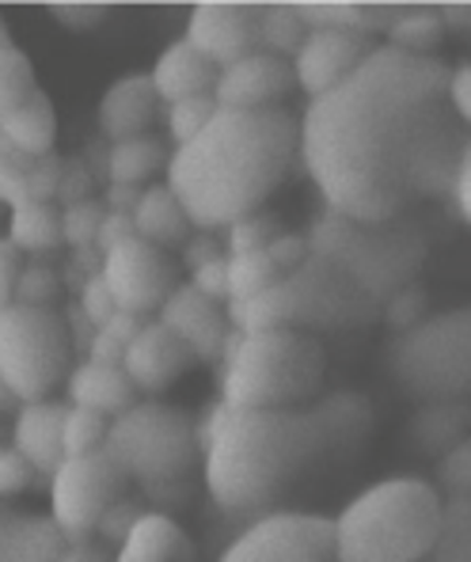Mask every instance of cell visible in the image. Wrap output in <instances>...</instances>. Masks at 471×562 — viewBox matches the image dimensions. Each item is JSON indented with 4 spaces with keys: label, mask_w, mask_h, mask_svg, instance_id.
Wrapping results in <instances>:
<instances>
[{
    "label": "cell",
    "mask_w": 471,
    "mask_h": 562,
    "mask_svg": "<svg viewBox=\"0 0 471 562\" xmlns=\"http://www.w3.org/2000/svg\"><path fill=\"white\" fill-rule=\"evenodd\" d=\"M103 278L111 285L114 301L122 312H134V316H148V312H160L168 304V296L179 289V270L164 247L148 244V239L134 236L122 247L106 251Z\"/></svg>",
    "instance_id": "obj_12"
},
{
    "label": "cell",
    "mask_w": 471,
    "mask_h": 562,
    "mask_svg": "<svg viewBox=\"0 0 471 562\" xmlns=\"http://www.w3.org/2000/svg\"><path fill=\"white\" fill-rule=\"evenodd\" d=\"M145 324H148L145 316H134V312H119V316H114V319H106V324L99 327V330H106V335H111V338H119L122 346H130V342H134V338L145 330Z\"/></svg>",
    "instance_id": "obj_53"
},
{
    "label": "cell",
    "mask_w": 471,
    "mask_h": 562,
    "mask_svg": "<svg viewBox=\"0 0 471 562\" xmlns=\"http://www.w3.org/2000/svg\"><path fill=\"white\" fill-rule=\"evenodd\" d=\"M38 468L23 457L20 449H4L0 452V491L4 494H23L31 483H35Z\"/></svg>",
    "instance_id": "obj_42"
},
{
    "label": "cell",
    "mask_w": 471,
    "mask_h": 562,
    "mask_svg": "<svg viewBox=\"0 0 471 562\" xmlns=\"http://www.w3.org/2000/svg\"><path fill=\"white\" fill-rule=\"evenodd\" d=\"M468 422H471L468 407H452V403L429 407L415 418V437L423 449H449L452 452L460 441H464Z\"/></svg>",
    "instance_id": "obj_32"
},
{
    "label": "cell",
    "mask_w": 471,
    "mask_h": 562,
    "mask_svg": "<svg viewBox=\"0 0 471 562\" xmlns=\"http://www.w3.org/2000/svg\"><path fill=\"white\" fill-rule=\"evenodd\" d=\"M187 38L205 57L233 69L244 57L262 54V4L247 0H202L190 8Z\"/></svg>",
    "instance_id": "obj_13"
},
{
    "label": "cell",
    "mask_w": 471,
    "mask_h": 562,
    "mask_svg": "<svg viewBox=\"0 0 471 562\" xmlns=\"http://www.w3.org/2000/svg\"><path fill=\"white\" fill-rule=\"evenodd\" d=\"M106 210L96 202V198H85L77 205H65V244L72 247H92L99 239V228H103Z\"/></svg>",
    "instance_id": "obj_38"
},
{
    "label": "cell",
    "mask_w": 471,
    "mask_h": 562,
    "mask_svg": "<svg viewBox=\"0 0 471 562\" xmlns=\"http://www.w3.org/2000/svg\"><path fill=\"white\" fill-rule=\"evenodd\" d=\"M285 274L278 270V262L270 259V251L255 255H228V301H255L267 289H274Z\"/></svg>",
    "instance_id": "obj_29"
},
{
    "label": "cell",
    "mask_w": 471,
    "mask_h": 562,
    "mask_svg": "<svg viewBox=\"0 0 471 562\" xmlns=\"http://www.w3.org/2000/svg\"><path fill=\"white\" fill-rule=\"evenodd\" d=\"M452 194H457L460 213H464V221L471 225V140H468V148H464V160H460L457 187H452Z\"/></svg>",
    "instance_id": "obj_56"
},
{
    "label": "cell",
    "mask_w": 471,
    "mask_h": 562,
    "mask_svg": "<svg viewBox=\"0 0 471 562\" xmlns=\"http://www.w3.org/2000/svg\"><path fill=\"white\" fill-rule=\"evenodd\" d=\"M278 236H282V221L270 217V213H251V217L236 221L228 228V247H233V255H255L267 251Z\"/></svg>",
    "instance_id": "obj_37"
},
{
    "label": "cell",
    "mask_w": 471,
    "mask_h": 562,
    "mask_svg": "<svg viewBox=\"0 0 471 562\" xmlns=\"http://www.w3.org/2000/svg\"><path fill=\"white\" fill-rule=\"evenodd\" d=\"M69 536L54 517H8L0 528V562H61Z\"/></svg>",
    "instance_id": "obj_22"
},
{
    "label": "cell",
    "mask_w": 471,
    "mask_h": 562,
    "mask_svg": "<svg viewBox=\"0 0 471 562\" xmlns=\"http://www.w3.org/2000/svg\"><path fill=\"white\" fill-rule=\"evenodd\" d=\"M20 251H54L65 244V210L57 202H23L12 210V233Z\"/></svg>",
    "instance_id": "obj_26"
},
{
    "label": "cell",
    "mask_w": 471,
    "mask_h": 562,
    "mask_svg": "<svg viewBox=\"0 0 471 562\" xmlns=\"http://www.w3.org/2000/svg\"><path fill=\"white\" fill-rule=\"evenodd\" d=\"M69 411L65 403H27L15 418L12 429V449H20L31 464L38 468V475H57V468L69 460L65 452V422H69Z\"/></svg>",
    "instance_id": "obj_19"
},
{
    "label": "cell",
    "mask_w": 471,
    "mask_h": 562,
    "mask_svg": "<svg viewBox=\"0 0 471 562\" xmlns=\"http://www.w3.org/2000/svg\"><path fill=\"white\" fill-rule=\"evenodd\" d=\"M111 12L114 8L106 4V0H54V4H49V15L69 31H92Z\"/></svg>",
    "instance_id": "obj_39"
},
{
    "label": "cell",
    "mask_w": 471,
    "mask_h": 562,
    "mask_svg": "<svg viewBox=\"0 0 471 562\" xmlns=\"http://www.w3.org/2000/svg\"><path fill=\"white\" fill-rule=\"evenodd\" d=\"M142 198H145L142 187L111 183V187H106V210H111V213H137Z\"/></svg>",
    "instance_id": "obj_54"
},
{
    "label": "cell",
    "mask_w": 471,
    "mask_h": 562,
    "mask_svg": "<svg viewBox=\"0 0 471 562\" xmlns=\"http://www.w3.org/2000/svg\"><path fill=\"white\" fill-rule=\"evenodd\" d=\"M130 346H122L119 338H111L106 330H96L88 342V361H103V366H126Z\"/></svg>",
    "instance_id": "obj_50"
},
{
    "label": "cell",
    "mask_w": 471,
    "mask_h": 562,
    "mask_svg": "<svg viewBox=\"0 0 471 562\" xmlns=\"http://www.w3.org/2000/svg\"><path fill=\"white\" fill-rule=\"evenodd\" d=\"M441 479L457 498H471V441H460L441 460Z\"/></svg>",
    "instance_id": "obj_43"
},
{
    "label": "cell",
    "mask_w": 471,
    "mask_h": 562,
    "mask_svg": "<svg viewBox=\"0 0 471 562\" xmlns=\"http://www.w3.org/2000/svg\"><path fill=\"white\" fill-rule=\"evenodd\" d=\"M267 251H270V259L278 262V270H282V274H293V270L304 267V259L312 255V244L304 236L282 233V236L274 239V244L267 247Z\"/></svg>",
    "instance_id": "obj_45"
},
{
    "label": "cell",
    "mask_w": 471,
    "mask_h": 562,
    "mask_svg": "<svg viewBox=\"0 0 471 562\" xmlns=\"http://www.w3.org/2000/svg\"><path fill=\"white\" fill-rule=\"evenodd\" d=\"M85 198H92V176H88V168L80 160H69L65 164V179H61V194H57V205H77L85 202Z\"/></svg>",
    "instance_id": "obj_48"
},
{
    "label": "cell",
    "mask_w": 471,
    "mask_h": 562,
    "mask_svg": "<svg viewBox=\"0 0 471 562\" xmlns=\"http://www.w3.org/2000/svg\"><path fill=\"white\" fill-rule=\"evenodd\" d=\"M168 148H164L160 137H134V140H119L106 153V176L111 183H126V187H142L156 171L168 168Z\"/></svg>",
    "instance_id": "obj_27"
},
{
    "label": "cell",
    "mask_w": 471,
    "mask_h": 562,
    "mask_svg": "<svg viewBox=\"0 0 471 562\" xmlns=\"http://www.w3.org/2000/svg\"><path fill=\"white\" fill-rule=\"evenodd\" d=\"M312 255L274 289L247 301L244 335L259 330H343L369 324L415 285L426 262V239L415 225H361L327 210L309 236Z\"/></svg>",
    "instance_id": "obj_2"
},
{
    "label": "cell",
    "mask_w": 471,
    "mask_h": 562,
    "mask_svg": "<svg viewBox=\"0 0 471 562\" xmlns=\"http://www.w3.org/2000/svg\"><path fill=\"white\" fill-rule=\"evenodd\" d=\"M395 49L403 54H423V57H434V49L441 46L445 38V20L434 12H411V15H400L395 27L388 31Z\"/></svg>",
    "instance_id": "obj_33"
},
{
    "label": "cell",
    "mask_w": 471,
    "mask_h": 562,
    "mask_svg": "<svg viewBox=\"0 0 471 562\" xmlns=\"http://www.w3.org/2000/svg\"><path fill=\"white\" fill-rule=\"evenodd\" d=\"M23 270L27 267H20V247H15L12 239H4V244H0V296H4L8 304H12Z\"/></svg>",
    "instance_id": "obj_49"
},
{
    "label": "cell",
    "mask_w": 471,
    "mask_h": 562,
    "mask_svg": "<svg viewBox=\"0 0 471 562\" xmlns=\"http://www.w3.org/2000/svg\"><path fill=\"white\" fill-rule=\"evenodd\" d=\"M65 296V281L57 270L49 267H27L15 285L12 304H27V308H54L57 301Z\"/></svg>",
    "instance_id": "obj_36"
},
{
    "label": "cell",
    "mask_w": 471,
    "mask_h": 562,
    "mask_svg": "<svg viewBox=\"0 0 471 562\" xmlns=\"http://www.w3.org/2000/svg\"><path fill=\"white\" fill-rule=\"evenodd\" d=\"M221 65L213 57H205L190 38H179L171 43L168 49L160 54L153 69V80L160 88L164 103H183V99H194V95H217V85H221Z\"/></svg>",
    "instance_id": "obj_20"
},
{
    "label": "cell",
    "mask_w": 471,
    "mask_h": 562,
    "mask_svg": "<svg viewBox=\"0 0 471 562\" xmlns=\"http://www.w3.org/2000/svg\"><path fill=\"white\" fill-rule=\"evenodd\" d=\"M301 153V119L285 106L221 111L194 140L176 148L168 187L194 228H233L285 183Z\"/></svg>",
    "instance_id": "obj_4"
},
{
    "label": "cell",
    "mask_w": 471,
    "mask_h": 562,
    "mask_svg": "<svg viewBox=\"0 0 471 562\" xmlns=\"http://www.w3.org/2000/svg\"><path fill=\"white\" fill-rule=\"evenodd\" d=\"M221 114V103L217 95H194V99H183V103H171L168 106V130L176 137V145H187L210 126L213 119Z\"/></svg>",
    "instance_id": "obj_35"
},
{
    "label": "cell",
    "mask_w": 471,
    "mask_h": 562,
    "mask_svg": "<svg viewBox=\"0 0 471 562\" xmlns=\"http://www.w3.org/2000/svg\"><path fill=\"white\" fill-rule=\"evenodd\" d=\"M324 376L327 353L316 335L304 330L244 335L233 327L225 342L221 400L233 411H293L324 387Z\"/></svg>",
    "instance_id": "obj_6"
},
{
    "label": "cell",
    "mask_w": 471,
    "mask_h": 562,
    "mask_svg": "<svg viewBox=\"0 0 471 562\" xmlns=\"http://www.w3.org/2000/svg\"><path fill=\"white\" fill-rule=\"evenodd\" d=\"M392 369L418 400H457L471 392V308L445 312L411 327L392 353Z\"/></svg>",
    "instance_id": "obj_9"
},
{
    "label": "cell",
    "mask_w": 471,
    "mask_h": 562,
    "mask_svg": "<svg viewBox=\"0 0 471 562\" xmlns=\"http://www.w3.org/2000/svg\"><path fill=\"white\" fill-rule=\"evenodd\" d=\"M423 308H426V293L418 285H407L392 304H388V324L395 327H418L423 324Z\"/></svg>",
    "instance_id": "obj_44"
},
{
    "label": "cell",
    "mask_w": 471,
    "mask_h": 562,
    "mask_svg": "<svg viewBox=\"0 0 471 562\" xmlns=\"http://www.w3.org/2000/svg\"><path fill=\"white\" fill-rule=\"evenodd\" d=\"M449 95H452V106H457L460 122L471 126V65H460V69H452Z\"/></svg>",
    "instance_id": "obj_52"
},
{
    "label": "cell",
    "mask_w": 471,
    "mask_h": 562,
    "mask_svg": "<svg viewBox=\"0 0 471 562\" xmlns=\"http://www.w3.org/2000/svg\"><path fill=\"white\" fill-rule=\"evenodd\" d=\"M213 259H221V251H217V239H213L210 233H202L183 247V262L190 270H202L205 262H213Z\"/></svg>",
    "instance_id": "obj_55"
},
{
    "label": "cell",
    "mask_w": 471,
    "mask_h": 562,
    "mask_svg": "<svg viewBox=\"0 0 471 562\" xmlns=\"http://www.w3.org/2000/svg\"><path fill=\"white\" fill-rule=\"evenodd\" d=\"M309 23L301 20L296 4H262V49L278 57H296L309 43Z\"/></svg>",
    "instance_id": "obj_30"
},
{
    "label": "cell",
    "mask_w": 471,
    "mask_h": 562,
    "mask_svg": "<svg viewBox=\"0 0 471 562\" xmlns=\"http://www.w3.org/2000/svg\"><path fill=\"white\" fill-rule=\"evenodd\" d=\"M106 437H111V422L99 411L88 407H72L69 422H65V452L69 457H92V452H103Z\"/></svg>",
    "instance_id": "obj_34"
},
{
    "label": "cell",
    "mask_w": 471,
    "mask_h": 562,
    "mask_svg": "<svg viewBox=\"0 0 471 562\" xmlns=\"http://www.w3.org/2000/svg\"><path fill=\"white\" fill-rule=\"evenodd\" d=\"M373 437L366 395L338 392L316 407L233 411L205 449V486L225 514H255L309 475L354 460Z\"/></svg>",
    "instance_id": "obj_3"
},
{
    "label": "cell",
    "mask_w": 471,
    "mask_h": 562,
    "mask_svg": "<svg viewBox=\"0 0 471 562\" xmlns=\"http://www.w3.org/2000/svg\"><path fill=\"white\" fill-rule=\"evenodd\" d=\"M69 400L72 407L99 411L106 418H119L137 407V384L130 380L126 366H103V361H85L69 376Z\"/></svg>",
    "instance_id": "obj_21"
},
{
    "label": "cell",
    "mask_w": 471,
    "mask_h": 562,
    "mask_svg": "<svg viewBox=\"0 0 471 562\" xmlns=\"http://www.w3.org/2000/svg\"><path fill=\"white\" fill-rule=\"evenodd\" d=\"M426 562H471V498H452L445 506V525Z\"/></svg>",
    "instance_id": "obj_31"
},
{
    "label": "cell",
    "mask_w": 471,
    "mask_h": 562,
    "mask_svg": "<svg viewBox=\"0 0 471 562\" xmlns=\"http://www.w3.org/2000/svg\"><path fill=\"white\" fill-rule=\"evenodd\" d=\"M190 285L202 289V293L213 296V301L228 304V259H225V255H221V259H213V262H205L202 270H194Z\"/></svg>",
    "instance_id": "obj_46"
},
{
    "label": "cell",
    "mask_w": 471,
    "mask_h": 562,
    "mask_svg": "<svg viewBox=\"0 0 471 562\" xmlns=\"http://www.w3.org/2000/svg\"><path fill=\"white\" fill-rule=\"evenodd\" d=\"M80 312H85L88 324H96V330L103 327L106 319H114L122 312L103 274H96V278L85 281V289H80Z\"/></svg>",
    "instance_id": "obj_40"
},
{
    "label": "cell",
    "mask_w": 471,
    "mask_h": 562,
    "mask_svg": "<svg viewBox=\"0 0 471 562\" xmlns=\"http://www.w3.org/2000/svg\"><path fill=\"white\" fill-rule=\"evenodd\" d=\"M72 330L57 308L4 304L0 312V380L15 400L46 403L69 373Z\"/></svg>",
    "instance_id": "obj_8"
},
{
    "label": "cell",
    "mask_w": 471,
    "mask_h": 562,
    "mask_svg": "<svg viewBox=\"0 0 471 562\" xmlns=\"http://www.w3.org/2000/svg\"><path fill=\"white\" fill-rule=\"evenodd\" d=\"M441 57L377 46L350 80L304 111L301 153L335 213L361 225L400 221L418 198L457 187L468 134Z\"/></svg>",
    "instance_id": "obj_1"
},
{
    "label": "cell",
    "mask_w": 471,
    "mask_h": 562,
    "mask_svg": "<svg viewBox=\"0 0 471 562\" xmlns=\"http://www.w3.org/2000/svg\"><path fill=\"white\" fill-rule=\"evenodd\" d=\"M103 452L148 494L176 498L202 445H198L194 422L183 411L164 407V403H137L134 411L111 422Z\"/></svg>",
    "instance_id": "obj_7"
},
{
    "label": "cell",
    "mask_w": 471,
    "mask_h": 562,
    "mask_svg": "<svg viewBox=\"0 0 471 562\" xmlns=\"http://www.w3.org/2000/svg\"><path fill=\"white\" fill-rule=\"evenodd\" d=\"M228 415H233V407H228L225 400H221V403H210V407H205V418H202V426H198V445H202V452L210 449L213 441H217V434L225 429Z\"/></svg>",
    "instance_id": "obj_51"
},
{
    "label": "cell",
    "mask_w": 471,
    "mask_h": 562,
    "mask_svg": "<svg viewBox=\"0 0 471 562\" xmlns=\"http://www.w3.org/2000/svg\"><path fill=\"white\" fill-rule=\"evenodd\" d=\"M164 106L168 103H164L153 72H126L99 99V130L111 137V145L148 137V130L156 126Z\"/></svg>",
    "instance_id": "obj_17"
},
{
    "label": "cell",
    "mask_w": 471,
    "mask_h": 562,
    "mask_svg": "<svg viewBox=\"0 0 471 562\" xmlns=\"http://www.w3.org/2000/svg\"><path fill=\"white\" fill-rule=\"evenodd\" d=\"M145 517V509L137 506L134 498H122V502H114L111 506V514L103 517V525H99V532H103V540H111V543H126L130 540V532L137 528V520Z\"/></svg>",
    "instance_id": "obj_41"
},
{
    "label": "cell",
    "mask_w": 471,
    "mask_h": 562,
    "mask_svg": "<svg viewBox=\"0 0 471 562\" xmlns=\"http://www.w3.org/2000/svg\"><path fill=\"white\" fill-rule=\"evenodd\" d=\"M445 525V502L423 479H384L335 520V562H426Z\"/></svg>",
    "instance_id": "obj_5"
},
{
    "label": "cell",
    "mask_w": 471,
    "mask_h": 562,
    "mask_svg": "<svg viewBox=\"0 0 471 562\" xmlns=\"http://www.w3.org/2000/svg\"><path fill=\"white\" fill-rule=\"evenodd\" d=\"M137 236V221H134V213H111L106 210V217H103V228H99V239H96V247L99 251H114V247H122L126 239H134Z\"/></svg>",
    "instance_id": "obj_47"
},
{
    "label": "cell",
    "mask_w": 471,
    "mask_h": 562,
    "mask_svg": "<svg viewBox=\"0 0 471 562\" xmlns=\"http://www.w3.org/2000/svg\"><path fill=\"white\" fill-rule=\"evenodd\" d=\"M61 562H114V559H111V551L99 548V543H72Z\"/></svg>",
    "instance_id": "obj_57"
},
{
    "label": "cell",
    "mask_w": 471,
    "mask_h": 562,
    "mask_svg": "<svg viewBox=\"0 0 471 562\" xmlns=\"http://www.w3.org/2000/svg\"><path fill=\"white\" fill-rule=\"evenodd\" d=\"M373 49V38L358 35V31H312L309 43L301 46V54L293 57L296 85L316 103L327 92H335L343 80H350Z\"/></svg>",
    "instance_id": "obj_14"
},
{
    "label": "cell",
    "mask_w": 471,
    "mask_h": 562,
    "mask_svg": "<svg viewBox=\"0 0 471 562\" xmlns=\"http://www.w3.org/2000/svg\"><path fill=\"white\" fill-rule=\"evenodd\" d=\"M130 475L106 452L69 457L49 479V517L61 525L69 543H92L103 517L122 502Z\"/></svg>",
    "instance_id": "obj_10"
},
{
    "label": "cell",
    "mask_w": 471,
    "mask_h": 562,
    "mask_svg": "<svg viewBox=\"0 0 471 562\" xmlns=\"http://www.w3.org/2000/svg\"><path fill=\"white\" fill-rule=\"evenodd\" d=\"M160 319L198 353V361H217L225 353L228 335H233V324H228V312L221 308V301L205 296L194 285H179L160 308Z\"/></svg>",
    "instance_id": "obj_18"
},
{
    "label": "cell",
    "mask_w": 471,
    "mask_h": 562,
    "mask_svg": "<svg viewBox=\"0 0 471 562\" xmlns=\"http://www.w3.org/2000/svg\"><path fill=\"white\" fill-rule=\"evenodd\" d=\"M38 92H43V88H38L31 57L23 54V49L4 35V31H0V114L15 111V106H23L31 95H38Z\"/></svg>",
    "instance_id": "obj_28"
},
{
    "label": "cell",
    "mask_w": 471,
    "mask_h": 562,
    "mask_svg": "<svg viewBox=\"0 0 471 562\" xmlns=\"http://www.w3.org/2000/svg\"><path fill=\"white\" fill-rule=\"evenodd\" d=\"M0 134H4V140H12L15 148H23L27 156H49L57 137L54 99L38 92L23 106H15V111H4L0 114Z\"/></svg>",
    "instance_id": "obj_25"
},
{
    "label": "cell",
    "mask_w": 471,
    "mask_h": 562,
    "mask_svg": "<svg viewBox=\"0 0 471 562\" xmlns=\"http://www.w3.org/2000/svg\"><path fill=\"white\" fill-rule=\"evenodd\" d=\"M296 88V69L289 57L278 54H251L233 69L221 72L217 103L221 111H270L285 103V95Z\"/></svg>",
    "instance_id": "obj_15"
},
{
    "label": "cell",
    "mask_w": 471,
    "mask_h": 562,
    "mask_svg": "<svg viewBox=\"0 0 471 562\" xmlns=\"http://www.w3.org/2000/svg\"><path fill=\"white\" fill-rule=\"evenodd\" d=\"M134 221H137V236L148 239V244H156V247H164V251H171V247H187L190 228H194L190 213L183 210V202H179L176 190H171L168 183H153L145 190Z\"/></svg>",
    "instance_id": "obj_24"
},
{
    "label": "cell",
    "mask_w": 471,
    "mask_h": 562,
    "mask_svg": "<svg viewBox=\"0 0 471 562\" xmlns=\"http://www.w3.org/2000/svg\"><path fill=\"white\" fill-rule=\"evenodd\" d=\"M198 361V353L190 350L183 338L176 335L164 319H148L142 335L130 342L126 353V373L137 384V392H168L179 376H187Z\"/></svg>",
    "instance_id": "obj_16"
},
{
    "label": "cell",
    "mask_w": 471,
    "mask_h": 562,
    "mask_svg": "<svg viewBox=\"0 0 471 562\" xmlns=\"http://www.w3.org/2000/svg\"><path fill=\"white\" fill-rule=\"evenodd\" d=\"M114 562H198L194 540L168 514H145Z\"/></svg>",
    "instance_id": "obj_23"
},
{
    "label": "cell",
    "mask_w": 471,
    "mask_h": 562,
    "mask_svg": "<svg viewBox=\"0 0 471 562\" xmlns=\"http://www.w3.org/2000/svg\"><path fill=\"white\" fill-rule=\"evenodd\" d=\"M221 562H335V520L319 514H270L255 520Z\"/></svg>",
    "instance_id": "obj_11"
}]
</instances>
